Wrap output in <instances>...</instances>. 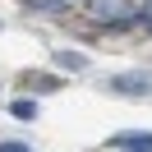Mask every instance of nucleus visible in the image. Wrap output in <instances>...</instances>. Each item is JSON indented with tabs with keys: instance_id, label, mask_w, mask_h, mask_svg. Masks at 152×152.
<instances>
[{
	"instance_id": "5",
	"label": "nucleus",
	"mask_w": 152,
	"mask_h": 152,
	"mask_svg": "<svg viewBox=\"0 0 152 152\" xmlns=\"http://www.w3.org/2000/svg\"><path fill=\"white\" fill-rule=\"evenodd\" d=\"M60 65H65V69H83V65H88V60H83V56H78V51H60Z\"/></svg>"
},
{
	"instance_id": "4",
	"label": "nucleus",
	"mask_w": 152,
	"mask_h": 152,
	"mask_svg": "<svg viewBox=\"0 0 152 152\" xmlns=\"http://www.w3.org/2000/svg\"><path fill=\"white\" fill-rule=\"evenodd\" d=\"M10 115L14 120H37V102L32 97H19V102H10Z\"/></svg>"
},
{
	"instance_id": "7",
	"label": "nucleus",
	"mask_w": 152,
	"mask_h": 152,
	"mask_svg": "<svg viewBox=\"0 0 152 152\" xmlns=\"http://www.w3.org/2000/svg\"><path fill=\"white\" fill-rule=\"evenodd\" d=\"M0 152H32L28 143H0Z\"/></svg>"
},
{
	"instance_id": "9",
	"label": "nucleus",
	"mask_w": 152,
	"mask_h": 152,
	"mask_svg": "<svg viewBox=\"0 0 152 152\" xmlns=\"http://www.w3.org/2000/svg\"><path fill=\"white\" fill-rule=\"evenodd\" d=\"M143 23H148V32H152V14H148V19H143Z\"/></svg>"
},
{
	"instance_id": "3",
	"label": "nucleus",
	"mask_w": 152,
	"mask_h": 152,
	"mask_svg": "<svg viewBox=\"0 0 152 152\" xmlns=\"http://www.w3.org/2000/svg\"><path fill=\"white\" fill-rule=\"evenodd\" d=\"M115 148L120 152H152V134H124V138H115Z\"/></svg>"
},
{
	"instance_id": "2",
	"label": "nucleus",
	"mask_w": 152,
	"mask_h": 152,
	"mask_svg": "<svg viewBox=\"0 0 152 152\" xmlns=\"http://www.w3.org/2000/svg\"><path fill=\"white\" fill-rule=\"evenodd\" d=\"M106 88L120 97H152V74H111Z\"/></svg>"
},
{
	"instance_id": "6",
	"label": "nucleus",
	"mask_w": 152,
	"mask_h": 152,
	"mask_svg": "<svg viewBox=\"0 0 152 152\" xmlns=\"http://www.w3.org/2000/svg\"><path fill=\"white\" fill-rule=\"evenodd\" d=\"M32 10H46V14H56V10H65V0H32Z\"/></svg>"
},
{
	"instance_id": "8",
	"label": "nucleus",
	"mask_w": 152,
	"mask_h": 152,
	"mask_svg": "<svg viewBox=\"0 0 152 152\" xmlns=\"http://www.w3.org/2000/svg\"><path fill=\"white\" fill-rule=\"evenodd\" d=\"M148 14H152V0H143V19H148Z\"/></svg>"
},
{
	"instance_id": "1",
	"label": "nucleus",
	"mask_w": 152,
	"mask_h": 152,
	"mask_svg": "<svg viewBox=\"0 0 152 152\" xmlns=\"http://www.w3.org/2000/svg\"><path fill=\"white\" fill-rule=\"evenodd\" d=\"M92 14L102 23H134V19H143V10H134L129 0H92Z\"/></svg>"
}]
</instances>
